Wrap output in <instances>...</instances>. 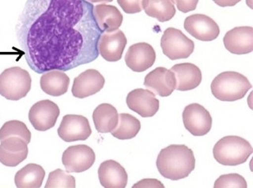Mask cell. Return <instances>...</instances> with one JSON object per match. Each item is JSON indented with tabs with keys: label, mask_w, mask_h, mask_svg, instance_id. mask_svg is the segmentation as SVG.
<instances>
[{
	"label": "cell",
	"mask_w": 253,
	"mask_h": 188,
	"mask_svg": "<svg viewBox=\"0 0 253 188\" xmlns=\"http://www.w3.org/2000/svg\"><path fill=\"white\" fill-rule=\"evenodd\" d=\"M45 171L38 164H28L16 173L14 183L17 188H39L42 187Z\"/></svg>",
	"instance_id": "cb8c5ba5"
},
{
	"label": "cell",
	"mask_w": 253,
	"mask_h": 188,
	"mask_svg": "<svg viewBox=\"0 0 253 188\" xmlns=\"http://www.w3.org/2000/svg\"><path fill=\"white\" fill-rule=\"evenodd\" d=\"M253 149L250 143L239 136L229 135L217 141L213 147V157L219 164L229 166L241 165L247 161Z\"/></svg>",
	"instance_id": "277c9868"
},
{
	"label": "cell",
	"mask_w": 253,
	"mask_h": 188,
	"mask_svg": "<svg viewBox=\"0 0 253 188\" xmlns=\"http://www.w3.org/2000/svg\"><path fill=\"white\" fill-rule=\"evenodd\" d=\"M92 133L89 121L84 116L68 114L64 116L58 128V135L63 141H83Z\"/></svg>",
	"instance_id": "9c48e42d"
},
{
	"label": "cell",
	"mask_w": 253,
	"mask_h": 188,
	"mask_svg": "<svg viewBox=\"0 0 253 188\" xmlns=\"http://www.w3.org/2000/svg\"><path fill=\"white\" fill-rule=\"evenodd\" d=\"M105 83V78L98 71L87 69L74 80L71 92L75 98H86L99 93Z\"/></svg>",
	"instance_id": "ac0fdd59"
},
{
	"label": "cell",
	"mask_w": 253,
	"mask_h": 188,
	"mask_svg": "<svg viewBox=\"0 0 253 188\" xmlns=\"http://www.w3.org/2000/svg\"><path fill=\"white\" fill-rule=\"evenodd\" d=\"M216 188H248L247 182L242 176L236 173L221 175L214 183Z\"/></svg>",
	"instance_id": "f1b7e54d"
},
{
	"label": "cell",
	"mask_w": 253,
	"mask_h": 188,
	"mask_svg": "<svg viewBox=\"0 0 253 188\" xmlns=\"http://www.w3.org/2000/svg\"><path fill=\"white\" fill-rule=\"evenodd\" d=\"M59 106L50 100L36 102L30 108L29 120L36 130L45 131L55 126L59 116Z\"/></svg>",
	"instance_id": "30bf717a"
},
{
	"label": "cell",
	"mask_w": 253,
	"mask_h": 188,
	"mask_svg": "<svg viewBox=\"0 0 253 188\" xmlns=\"http://www.w3.org/2000/svg\"><path fill=\"white\" fill-rule=\"evenodd\" d=\"M142 9L147 15L159 22H169L176 14L173 0H142Z\"/></svg>",
	"instance_id": "d4e9b609"
},
{
	"label": "cell",
	"mask_w": 253,
	"mask_h": 188,
	"mask_svg": "<svg viewBox=\"0 0 253 188\" xmlns=\"http://www.w3.org/2000/svg\"><path fill=\"white\" fill-rule=\"evenodd\" d=\"M93 120L98 132L109 133L112 132L118 125V112L111 104H101L93 111Z\"/></svg>",
	"instance_id": "603a6c76"
},
{
	"label": "cell",
	"mask_w": 253,
	"mask_h": 188,
	"mask_svg": "<svg viewBox=\"0 0 253 188\" xmlns=\"http://www.w3.org/2000/svg\"><path fill=\"white\" fill-rule=\"evenodd\" d=\"M184 29L190 35L201 41H212L217 39L220 33L217 24L204 14L188 16L184 21Z\"/></svg>",
	"instance_id": "8fae6325"
},
{
	"label": "cell",
	"mask_w": 253,
	"mask_h": 188,
	"mask_svg": "<svg viewBox=\"0 0 253 188\" xmlns=\"http://www.w3.org/2000/svg\"><path fill=\"white\" fill-rule=\"evenodd\" d=\"M157 168L162 177L171 181L186 178L195 169L193 151L185 145H170L158 155Z\"/></svg>",
	"instance_id": "7a4b0ae2"
},
{
	"label": "cell",
	"mask_w": 253,
	"mask_h": 188,
	"mask_svg": "<svg viewBox=\"0 0 253 188\" xmlns=\"http://www.w3.org/2000/svg\"><path fill=\"white\" fill-rule=\"evenodd\" d=\"M161 47L166 56L171 60L184 59L193 53L195 43L180 30L168 28L161 39Z\"/></svg>",
	"instance_id": "8992f818"
},
{
	"label": "cell",
	"mask_w": 253,
	"mask_h": 188,
	"mask_svg": "<svg viewBox=\"0 0 253 188\" xmlns=\"http://www.w3.org/2000/svg\"><path fill=\"white\" fill-rule=\"evenodd\" d=\"M99 181L106 188H125L127 184V173L125 168L113 160L101 163L98 169Z\"/></svg>",
	"instance_id": "d6986e66"
},
{
	"label": "cell",
	"mask_w": 253,
	"mask_h": 188,
	"mask_svg": "<svg viewBox=\"0 0 253 188\" xmlns=\"http://www.w3.org/2000/svg\"><path fill=\"white\" fill-rule=\"evenodd\" d=\"M176 77V89L190 91L197 88L202 82V73L199 67L192 63H180L171 69Z\"/></svg>",
	"instance_id": "ffe728a7"
},
{
	"label": "cell",
	"mask_w": 253,
	"mask_h": 188,
	"mask_svg": "<svg viewBox=\"0 0 253 188\" xmlns=\"http://www.w3.org/2000/svg\"><path fill=\"white\" fill-rule=\"evenodd\" d=\"M87 2H111L113 0H86Z\"/></svg>",
	"instance_id": "836d02e7"
},
{
	"label": "cell",
	"mask_w": 253,
	"mask_h": 188,
	"mask_svg": "<svg viewBox=\"0 0 253 188\" xmlns=\"http://www.w3.org/2000/svg\"><path fill=\"white\" fill-rule=\"evenodd\" d=\"M213 1L217 4V6L221 7L235 6L236 4L241 2V0H213Z\"/></svg>",
	"instance_id": "d6a6232c"
},
{
	"label": "cell",
	"mask_w": 253,
	"mask_h": 188,
	"mask_svg": "<svg viewBox=\"0 0 253 188\" xmlns=\"http://www.w3.org/2000/svg\"><path fill=\"white\" fill-rule=\"evenodd\" d=\"M126 43V36L121 30L103 31L97 43V50L103 59L114 63L121 60Z\"/></svg>",
	"instance_id": "7c38bea8"
},
{
	"label": "cell",
	"mask_w": 253,
	"mask_h": 188,
	"mask_svg": "<svg viewBox=\"0 0 253 188\" xmlns=\"http://www.w3.org/2000/svg\"><path fill=\"white\" fill-rule=\"evenodd\" d=\"M93 15L97 26L102 31H113L118 30L123 23L122 14L116 6L99 4L93 8Z\"/></svg>",
	"instance_id": "44dd1931"
},
{
	"label": "cell",
	"mask_w": 253,
	"mask_h": 188,
	"mask_svg": "<svg viewBox=\"0 0 253 188\" xmlns=\"http://www.w3.org/2000/svg\"><path fill=\"white\" fill-rule=\"evenodd\" d=\"M133 188H164V185L155 179H145L137 183Z\"/></svg>",
	"instance_id": "1f68e13d"
},
{
	"label": "cell",
	"mask_w": 253,
	"mask_h": 188,
	"mask_svg": "<svg viewBox=\"0 0 253 188\" xmlns=\"http://www.w3.org/2000/svg\"><path fill=\"white\" fill-rule=\"evenodd\" d=\"M40 84L43 93L58 97L67 93L70 78L63 71L51 70L43 73Z\"/></svg>",
	"instance_id": "7402d4cb"
},
{
	"label": "cell",
	"mask_w": 253,
	"mask_h": 188,
	"mask_svg": "<svg viewBox=\"0 0 253 188\" xmlns=\"http://www.w3.org/2000/svg\"><path fill=\"white\" fill-rule=\"evenodd\" d=\"M96 159L94 151L87 145L68 147L63 154L62 161L67 173H83L93 166Z\"/></svg>",
	"instance_id": "52a82bcc"
},
{
	"label": "cell",
	"mask_w": 253,
	"mask_h": 188,
	"mask_svg": "<svg viewBox=\"0 0 253 188\" xmlns=\"http://www.w3.org/2000/svg\"><path fill=\"white\" fill-rule=\"evenodd\" d=\"M155 95L151 91L135 89L126 96V105L142 118H151L159 110V100Z\"/></svg>",
	"instance_id": "4fadbf2b"
},
{
	"label": "cell",
	"mask_w": 253,
	"mask_h": 188,
	"mask_svg": "<svg viewBox=\"0 0 253 188\" xmlns=\"http://www.w3.org/2000/svg\"><path fill=\"white\" fill-rule=\"evenodd\" d=\"M140 129L141 123L136 118L130 114H121L118 125L111 134L117 139L125 140L135 137Z\"/></svg>",
	"instance_id": "484cf974"
},
{
	"label": "cell",
	"mask_w": 253,
	"mask_h": 188,
	"mask_svg": "<svg viewBox=\"0 0 253 188\" xmlns=\"http://www.w3.org/2000/svg\"><path fill=\"white\" fill-rule=\"evenodd\" d=\"M183 122L186 129L195 136L207 135L211 129V116L200 104L192 103L186 106L183 112Z\"/></svg>",
	"instance_id": "ba28073f"
},
{
	"label": "cell",
	"mask_w": 253,
	"mask_h": 188,
	"mask_svg": "<svg viewBox=\"0 0 253 188\" xmlns=\"http://www.w3.org/2000/svg\"><path fill=\"white\" fill-rule=\"evenodd\" d=\"M10 136L22 138L28 144L31 140V132L26 124L17 120L6 122L0 128V141Z\"/></svg>",
	"instance_id": "4316f807"
},
{
	"label": "cell",
	"mask_w": 253,
	"mask_h": 188,
	"mask_svg": "<svg viewBox=\"0 0 253 188\" xmlns=\"http://www.w3.org/2000/svg\"><path fill=\"white\" fill-rule=\"evenodd\" d=\"M225 48L234 55H246L253 51V28L236 27L226 32L223 39Z\"/></svg>",
	"instance_id": "2e32d148"
},
{
	"label": "cell",
	"mask_w": 253,
	"mask_h": 188,
	"mask_svg": "<svg viewBox=\"0 0 253 188\" xmlns=\"http://www.w3.org/2000/svg\"><path fill=\"white\" fill-rule=\"evenodd\" d=\"M86 0H27L16 36L32 70L68 71L98 58L103 31Z\"/></svg>",
	"instance_id": "6da1fadb"
},
{
	"label": "cell",
	"mask_w": 253,
	"mask_h": 188,
	"mask_svg": "<svg viewBox=\"0 0 253 188\" xmlns=\"http://www.w3.org/2000/svg\"><path fill=\"white\" fill-rule=\"evenodd\" d=\"M176 85L173 72L164 67H158L145 77L144 86L162 97H167L172 94L176 89Z\"/></svg>",
	"instance_id": "e0dca14e"
},
{
	"label": "cell",
	"mask_w": 253,
	"mask_h": 188,
	"mask_svg": "<svg viewBox=\"0 0 253 188\" xmlns=\"http://www.w3.org/2000/svg\"><path fill=\"white\" fill-rule=\"evenodd\" d=\"M30 73L21 67L5 69L0 74V94L10 101H18L27 95L31 89Z\"/></svg>",
	"instance_id": "5b68a950"
},
{
	"label": "cell",
	"mask_w": 253,
	"mask_h": 188,
	"mask_svg": "<svg viewBox=\"0 0 253 188\" xmlns=\"http://www.w3.org/2000/svg\"><path fill=\"white\" fill-rule=\"evenodd\" d=\"M211 93L217 99L223 102H234L241 99L252 89L247 77L233 71L217 75L212 81Z\"/></svg>",
	"instance_id": "3957f363"
},
{
	"label": "cell",
	"mask_w": 253,
	"mask_h": 188,
	"mask_svg": "<svg viewBox=\"0 0 253 188\" xmlns=\"http://www.w3.org/2000/svg\"><path fill=\"white\" fill-rule=\"evenodd\" d=\"M177 6L178 10L183 13L193 11L197 7L199 0H173Z\"/></svg>",
	"instance_id": "4dcf8cb0"
},
{
	"label": "cell",
	"mask_w": 253,
	"mask_h": 188,
	"mask_svg": "<svg viewBox=\"0 0 253 188\" xmlns=\"http://www.w3.org/2000/svg\"><path fill=\"white\" fill-rule=\"evenodd\" d=\"M119 5L126 14H137L142 10V0H117Z\"/></svg>",
	"instance_id": "f546056e"
},
{
	"label": "cell",
	"mask_w": 253,
	"mask_h": 188,
	"mask_svg": "<svg viewBox=\"0 0 253 188\" xmlns=\"http://www.w3.org/2000/svg\"><path fill=\"white\" fill-rule=\"evenodd\" d=\"M75 188V179L73 176L67 174V173L58 169L51 172L48 175L45 188Z\"/></svg>",
	"instance_id": "83f0119b"
},
{
	"label": "cell",
	"mask_w": 253,
	"mask_h": 188,
	"mask_svg": "<svg viewBox=\"0 0 253 188\" xmlns=\"http://www.w3.org/2000/svg\"><path fill=\"white\" fill-rule=\"evenodd\" d=\"M0 143V162L8 167H15L26 160L29 154L28 143L22 138L10 136Z\"/></svg>",
	"instance_id": "9a60e30c"
},
{
	"label": "cell",
	"mask_w": 253,
	"mask_h": 188,
	"mask_svg": "<svg viewBox=\"0 0 253 188\" xmlns=\"http://www.w3.org/2000/svg\"><path fill=\"white\" fill-rule=\"evenodd\" d=\"M156 59L152 46L147 43H138L129 47L125 55V63L129 69L141 73L150 69Z\"/></svg>",
	"instance_id": "5bb4252c"
}]
</instances>
